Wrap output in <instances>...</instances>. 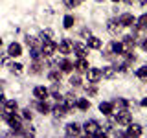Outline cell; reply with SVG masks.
I'll return each instance as SVG.
<instances>
[{
  "instance_id": "obj_26",
  "label": "cell",
  "mask_w": 147,
  "mask_h": 138,
  "mask_svg": "<svg viewBox=\"0 0 147 138\" xmlns=\"http://www.w3.org/2000/svg\"><path fill=\"white\" fill-rule=\"evenodd\" d=\"M112 105H114V107H118V110H121V109H127L129 107V101L125 98H116V99L112 101Z\"/></svg>"
},
{
  "instance_id": "obj_27",
  "label": "cell",
  "mask_w": 147,
  "mask_h": 138,
  "mask_svg": "<svg viewBox=\"0 0 147 138\" xmlns=\"http://www.w3.org/2000/svg\"><path fill=\"white\" fill-rule=\"evenodd\" d=\"M134 26H136V30H145L147 28V13H144L138 20L134 22Z\"/></svg>"
},
{
  "instance_id": "obj_35",
  "label": "cell",
  "mask_w": 147,
  "mask_h": 138,
  "mask_svg": "<svg viewBox=\"0 0 147 138\" xmlns=\"http://www.w3.org/2000/svg\"><path fill=\"white\" fill-rule=\"evenodd\" d=\"M31 116H33V114H31V110H30V109H24V110H22V118L31 120Z\"/></svg>"
},
{
  "instance_id": "obj_45",
  "label": "cell",
  "mask_w": 147,
  "mask_h": 138,
  "mask_svg": "<svg viewBox=\"0 0 147 138\" xmlns=\"http://www.w3.org/2000/svg\"><path fill=\"white\" fill-rule=\"evenodd\" d=\"M112 2H119V0H112Z\"/></svg>"
},
{
  "instance_id": "obj_3",
  "label": "cell",
  "mask_w": 147,
  "mask_h": 138,
  "mask_svg": "<svg viewBox=\"0 0 147 138\" xmlns=\"http://www.w3.org/2000/svg\"><path fill=\"white\" fill-rule=\"evenodd\" d=\"M99 127H101V125L96 122V120H86L85 125H83V129H85V133H86L88 136H96V133L99 131Z\"/></svg>"
},
{
  "instance_id": "obj_14",
  "label": "cell",
  "mask_w": 147,
  "mask_h": 138,
  "mask_svg": "<svg viewBox=\"0 0 147 138\" xmlns=\"http://www.w3.org/2000/svg\"><path fill=\"white\" fill-rule=\"evenodd\" d=\"M33 96L37 99H46L50 96V90L46 89V87H35V89H33Z\"/></svg>"
},
{
  "instance_id": "obj_30",
  "label": "cell",
  "mask_w": 147,
  "mask_h": 138,
  "mask_svg": "<svg viewBox=\"0 0 147 138\" xmlns=\"http://www.w3.org/2000/svg\"><path fill=\"white\" fill-rule=\"evenodd\" d=\"M30 55H31V59L39 61V59L42 57V50H39L37 46H33V48H30Z\"/></svg>"
},
{
  "instance_id": "obj_11",
  "label": "cell",
  "mask_w": 147,
  "mask_h": 138,
  "mask_svg": "<svg viewBox=\"0 0 147 138\" xmlns=\"http://www.w3.org/2000/svg\"><path fill=\"white\" fill-rule=\"evenodd\" d=\"M7 55L9 57H18V55H22V46L18 43H11L7 46Z\"/></svg>"
},
{
  "instance_id": "obj_16",
  "label": "cell",
  "mask_w": 147,
  "mask_h": 138,
  "mask_svg": "<svg viewBox=\"0 0 147 138\" xmlns=\"http://www.w3.org/2000/svg\"><path fill=\"white\" fill-rule=\"evenodd\" d=\"M64 131H66L68 136H77V135L81 133V127L77 125L76 122H72V123H68V125H66V129H64Z\"/></svg>"
},
{
  "instance_id": "obj_37",
  "label": "cell",
  "mask_w": 147,
  "mask_h": 138,
  "mask_svg": "<svg viewBox=\"0 0 147 138\" xmlns=\"http://www.w3.org/2000/svg\"><path fill=\"white\" fill-rule=\"evenodd\" d=\"M86 94H92V96H94L96 94V89H94V87H90V89L86 87Z\"/></svg>"
},
{
  "instance_id": "obj_6",
  "label": "cell",
  "mask_w": 147,
  "mask_h": 138,
  "mask_svg": "<svg viewBox=\"0 0 147 138\" xmlns=\"http://www.w3.org/2000/svg\"><path fill=\"white\" fill-rule=\"evenodd\" d=\"M52 112H53V116H55V118H63V116H66V114L70 112V109H68L66 105L63 103V101H59V103L52 109Z\"/></svg>"
},
{
  "instance_id": "obj_38",
  "label": "cell",
  "mask_w": 147,
  "mask_h": 138,
  "mask_svg": "<svg viewBox=\"0 0 147 138\" xmlns=\"http://www.w3.org/2000/svg\"><path fill=\"white\" fill-rule=\"evenodd\" d=\"M0 103H6V96H4L2 90H0Z\"/></svg>"
},
{
  "instance_id": "obj_41",
  "label": "cell",
  "mask_w": 147,
  "mask_h": 138,
  "mask_svg": "<svg viewBox=\"0 0 147 138\" xmlns=\"http://www.w3.org/2000/svg\"><path fill=\"white\" fill-rule=\"evenodd\" d=\"M138 2H140L142 6H147V0H138Z\"/></svg>"
},
{
  "instance_id": "obj_40",
  "label": "cell",
  "mask_w": 147,
  "mask_h": 138,
  "mask_svg": "<svg viewBox=\"0 0 147 138\" xmlns=\"http://www.w3.org/2000/svg\"><path fill=\"white\" fill-rule=\"evenodd\" d=\"M142 107H147V98H144V99H142Z\"/></svg>"
},
{
  "instance_id": "obj_23",
  "label": "cell",
  "mask_w": 147,
  "mask_h": 138,
  "mask_svg": "<svg viewBox=\"0 0 147 138\" xmlns=\"http://www.w3.org/2000/svg\"><path fill=\"white\" fill-rule=\"evenodd\" d=\"M110 50H112V53H116V55H121L123 52H125V48H123V43H110Z\"/></svg>"
},
{
  "instance_id": "obj_31",
  "label": "cell",
  "mask_w": 147,
  "mask_h": 138,
  "mask_svg": "<svg viewBox=\"0 0 147 138\" xmlns=\"http://www.w3.org/2000/svg\"><path fill=\"white\" fill-rule=\"evenodd\" d=\"M74 22H76V20H74V17H72V15H66V17L63 18V26L66 28V30H68V28H72V26H74Z\"/></svg>"
},
{
  "instance_id": "obj_32",
  "label": "cell",
  "mask_w": 147,
  "mask_h": 138,
  "mask_svg": "<svg viewBox=\"0 0 147 138\" xmlns=\"http://www.w3.org/2000/svg\"><path fill=\"white\" fill-rule=\"evenodd\" d=\"M136 77H140V79H147V66H140L136 70Z\"/></svg>"
},
{
  "instance_id": "obj_17",
  "label": "cell",
  "mask_w": 147,
  "mask_h": 138,
  "mask_svg": "<svg viewBox=\"0 0 147 138\" xmlns=\"http://www.w3.org/2000/svg\"><path fill=\"white\" fill-rule=\"evenodd\" d=\"M121 43H123V48H125V50H132L134 44H136V37L134 35H125Z\"/></svg>"
},
{
  "instance_id": "obj_34",
  "label": "cell",
  "mask_w": 147,
  "mask_h": 138,
  "mask_svg": "<svg viewBox=\"0 0 147 138\" xmlns=\"http://www.w3.org/2000/svg\"><path fill=\"white\" fill-rule=\"evenodd\" d=\"M26 44L30 46V48H33V46H37V39L35 37H26Z\"/></svg>"
},
{
  "instance_id": "obj_12",
  "label": "cell",
  "mask_w": 147,
  "mask_h": 138,
  "mask_svg": "<svg viewBox=\"0 0 147 138\" xmlns=\"http://www.w3.org/2000/svg\"><path fill=\"white\" fill-rule=\"evenodd\" d=\"M99 112L105 114V116H112L114 112V105L110 103V101H101L99 103Z\"/></svg>"
},
{
  "instance_id": "obj_20",
  "label": "cell",
  "mask_w": 147,
  "mask_h": 138,
  "mask_svg": "<svg viewBox=\"0 0 147 138\" xmlns=\"http://www.w3.org/2000/svg\"><path fill=\"white\" fill-rule=\"evenodd\" d=\"M59 66H61V72H64V74H70L74 68V63H70V61H66V59H64V61H59Z\"/></svg>"
},
{
  "instance_id": "obj_4",
  "label": "cell",
  "mask_w": 147,
  "mask_h": 138,
  "mask_svg": "<svg viewBox=\"0 0 147 138\" xmlns=\"http://www.w3.org/2000/svg\"><path fill=\"white\" fill-rule=\"evenodd\" d=\"M121 22H119V18H110V20L107 22V30L110 35H118L119 31H121Z\"/></svg>"
},
{
  "instance_id": "obj_7",
  "label": "cell",
  "mask_w": 147,
  "mask_h": 138,
  "mask_svg": "<svg viewBox=\"0 0 147 138\" xmlns=\"http://www.w3.org/2000/svg\"><path fill=\"white\" fill-rule=\"evenodd\" d=\"M101 77H103V74H101L99 68H88L86 70V79H88V83H98Z\"/></svg>"
},
{
  "instance_id": "obj_21",
  "label": "cell",
  "mask_w": 147,
  "mask_h": 138,
  "mask_svg": "<svg viewBox=\"0 0 147 138\" xmlns=\"http://www.w3.org/2000/svg\"><path fill=\"white\" fill-rule=\"evenodd\" d=\"M76 68H77V72H86L88 70V61H86L85 57H81V59H77V63H76Z\"/></svg>"
},
{
  "instance_id": "obj_24",
  "label": "cell",
  "mask_w": 147,
  "mask_h": 138,
  "mask_svg": "<svg viewBox=\"0 0 147 138\" xmlns=\"http://www.w3.org/2000/svg\"><path fill=\"white\" fill-rule=\"evenodd\" d=\"M7 68L11 70V74H15V76H20V74H22V68H24V66H22L20 63H9Z\"/></svg>"
},
{
  "instance_id": "obj_1",
  "label": "cell",
  "mask_w": 147,
  "mask_h": 138,
  "mask_svg": "<svg viewBox=\"0 0 147 138\" xmlns=\"http://www.w3.org/2000/svg\"><path fill=\"white\" fill-rule=\"evenodd\" d=\"M131 122H132V116L127 109H121L116 112V123H119V125H129Z\"/></svg>"
},
{
  "instance_id": "obj_9",
  "label": "cell",
  "mask_w": 147,
  "mask_h": 138,
  "mask_svg": "<svg viewBox=\"0 0 147 138\" xmlns=\"http://www.w3.org/2000/svg\"><path fill=\"white\" fill-rule=\"evenodd\" d=\"M72 52L76 53L77 59H81V57H85V55H86V52H88V46H86V44H81V43H74Z\"/></svg>"
},
{
  "instance_id": "obj_33",
  "label": "cell",
  "mask_w": 147,
  "mask_h": 138,
  "mask_svg": "<svg viewBox=\"0 0 147 138\" xmlns=\"http://www.w3.org/2000/svg\"><path fill=\"white\" fill-rule=\"evenodd\" d=\"M68 83H70L72 87H79V85H81V77H79V76H72Z\"/></svg>"
},
{
  "instance_id": "obj_13",
  "label": "cell",
  "mask_w": 147,
  "mask_h": 138,
  "mask_svg": "<svg viewBox=\"0 0 147 138\" xmlns=\"http://www.w3.org/2000/svg\"><path fill=\"white\" fill-rule=\"evenodd\" d=\"M142 131H144V129H142V125H138V123H132V122H131L125 135H127V136H140Z\"/></svg>"
},
{
  "instance_id": "obj_18",
  "label": "cell",
  "mask_w": 147,
  "mask_h": 138,
  "mask_svg": "<svg viewBox=\"0 0 147 138\" xmlns=\"http://www.w3.org/2000/svg\"><path fill=\"white\" fill-rule=\"evenodd\" d=\"M86 46L92 50H99L101 48V39H98V37H94V35H90L88 39H86Z\"/></svg>"
},
{
  "instance_id": "obj_44",
  "label": "cell",
  "mask_w": 147,
  "mask_h": 138,
  "mask_svg": "<svg viewBox=\"0 0 147 138\" xmlns=\"http://www.w3.org/2000/svg\"><path fill=\"white\" fill-rule=\"evenodd\" d=\"M96 2H103V0H96Z\"/></svg>"
},
{
  "instance_id": "obj_15",
  "label": "cell",
  "mask_w": 147,
  "mask_h": 138,
  "mask_svg": "<svg viewBox=\"0 0 147 138\" xmlns=\"http://www.w3.org/2000/svg\"><path fill=\"white\" fill-rule=\"evenodd\" d=\"M119 22H121V26H125V28H129V26H134L136 18L132 17L131 13H123V15L119 17Z\"/></svg>"
},
{
  "instance_id": "obj_25",
  "label": "cell",
  "mask_w": 147,
  "mask_h": 138,
  "mask_svg": "<svg viewBox=\"0 0 147 138\" xmlns=\"http://www.w3.org/2000/svg\"><path fill=\"white\" fill-rule=\"evenodd\" d=\"M116 68H114V66H105L103 68V70H101V74H103V77H107V79H112V77L114 76H116Z\"/></svg>"
},
{
  "instance_id": "obj_10",
  "label": "cell",
  "mask_w": 147,
  "mask_h": 138,
  "mask_svg": "<svg viewBox=\"0 0 147 138\" xmlns=\"http://www.w3.org/2000/svg\"><path fill=\"white\" fill-rule=\"evenodd\" d=\"M6 122H7V125L11 127V131H13V133H17L18 129H22V125H20V118L15 116V114L7 116V118H6Z\"/></svg>"
},
{
  "instance_id": "obj_28",
  "label": "cell",
  "mask_w": 147,
  "mask_h": 138,
  "mask_svg": "<svg viewBox=\"0 0 147 138\" xmlns=\"http://www.w3.org/2000/svg\"><path fill=\"white\" fill-rule=\"evenodd\" d=\"M76 107L79 109V110H86V109L90 107V101L86 99V98H79V99L76 101Z\"/></svg>"
},
{
  "instance_id": "obj_39",
  "label": "cell",
  "mask_w": 147,
  "mask_h": 138,
  "mask_svg": "<svg viewBox=\"0 0 147 138\" xmlns=\"http://www.w3.org/2000/svg\"><path fill=\"white\" fill-rule=\"evenodd\" d=\"M142 48H144V50H147V37H145L144 41H142Z\"/></svg>"
},
{
  "instance_id": "obj_46",
  "label": "cell",
  "mask_w": 147,
  "mask_h": 138,
  "mask_svg": "<svg viewBox=\"0 0 147 138\" xmlns=\"http://www.w3.org/2000/svg\"><path fill=\"white\" fill-rule=\"evenodd\" d=\"M81 2H83V0H81Z\"/></svg>"
},
{
  "instance_id": "obj_43",
  "label": "cell",
  "mask_w": 147,
  "mask_h": 138,
  "mask_svg": "<svg viewBox=\"0 0 147 138\" xmlns=\"http://www.w3.org/2000/svg\"><path fill=\"white\" fill-rule=\"evenodd\" d=\"M0 48H2V39H0Z\"/></svg>"
},
{
  "instance_id": "obj_2",
  "label": "cell",
  "mask_w": 147,
  "mask_h": 138,
  "mask_svg": "<svg viewBox=\"0 0 147 138\" xmlns=\"http://www.w3.org/2000/svg\"><path fill=\"white\" fill-rule=\"evenodd\" d=\"M40 50H42V55H44V57H50V55L55 53V50H57V44H55L52 39H46V41H42V46H40Z\"/></svg>"
},
{
  "instance_id": "obj_5",
  "label": "cell",
  "mask_w": 147,
  "mask_h": 138,
  "mask_svg": "<svg viewBox=\"0 0 147 138\" xmlns=\"http://www.w3.org/2000/svg\"><path fill=\"white\" fill-rule=\"evenodd\" d=\"M17 109H18V105H17L15 99H6V105H4V118H2V120H6L7 116L15 114Z\"/></svg>"
},
{
  "instance_id": "obj_19",
  "label": "cell",
  "mask_w": 147,
  "mask_h": 138,
  "mask_svg": "<svg viewBox=\"0 0 147 138\" xmlns=\"http://www.w3.org/2000/svg\"><path fill=\"white\" fill-rule=\"evenodd\" d=\"M61 101H63V103H64L68 109L72 110L74 107H76V101H77V99H76V96H74V94H66V96H64V98H63Z\"/></svg>"
},
{
  "instance_id": "obj_22",
  "label": "cell",
  "mask_w": 147,
  "mask_h": 138,
  "mask_svg": "<svg viewBox=\"0 0 147 138\" xmlns=\"http://www.w3.org/2000/svg\"><path fill=\"white\" fill-rule=\"evenodd\" d=\"M37 110L42 114H48L50 112V105L46 103V99H37Z\"/></svg>"
},
{
  "instance_id": "obj_36",
  "label": "cell",
  "mask_w": 147,
  "mask_h": 138,
  "mask_svg": "<svg viewBox=\"0 0 147 138\" xmlns=\"http://www.w3.org/2000/svg\"><path fill=\"white\" fill-rule=\"evenodd\" d=\"M66 4H68V7H76L81 4V0H66Z\"/></svg>"
},
{
  "instance_id": "obj_42",
  "label": "cell",
  "mask_w": 147,
  "mask_h": 138,
  "mask_svg": "<svg viewBox=\"0 0 147 138\" xmlns=\"http://www.w3.org/2000/svg\"><path fill=\"white\" fill-rule=\"evenodd\" d=\"M125 2H127V4H134L136 0H125Z\"/></svg>"
},
{
  "instance_id": "obj_8",
  "label": "cell",
  "mask_w": 147,
  "mask_h": 138,
  "mask_svg": "<svg viewBox=\"0 0 147 138\" xmlns=\"http://www.w3.org/2000/svg\"><path fill=\"white\" fill-rule=\"evenodd\" d=\"M57 48H59V52H61L63 55H68V53H72V48H74V43L70 39H63L61 43L57 44Z\"/></svg>"
},
{
  "instance_id": "obj_29",
  "label": "cell",
  "mask_w": 147,
  "mask_h": 138,
  "mask_svg": "<svg viewBox=\"0 0 147 138\" xmlns=\"http://www.w3.org/2000/svg\"><path fill=\"white\" fill-rule=\"evenodd\" d=\"M48 79L52 83H61V72H59V70H52L48 74Z\"/></svg>"
}]
</instances>
